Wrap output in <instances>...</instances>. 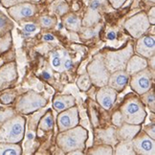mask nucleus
<instances>
[{"label": "nucleus", "mask_w": 155, "mask_h": 155, "mask_svg": "<svg viewBox=\"0 0 155 155\" xmlns=\"http://www.w3.org/2000/svg\"><path fill=\"white\" fill-rule=\"evenodd\" d=\"M88 138V132L85 128L77 126L64 131H61L57 137V144L61 150L68 153L75 150L85 148V142Z\"/></svg>", "instance_id": "nucleus-1"}, {"label": "nucleus", "mask_w": 155, "mask_h": 155, "mask_svg": "<svg viewBox=\"0 0 155 155\" xmlns=\"http://www.w3.org/2000/svg\"><path fill=\"white\" fill-rule=\"evenodd\" d=\"M25 119L20 115L5 121L0 128V143L18 144L25 134Z\"/></svg>", "instance_id": "nucleus-2"}, {"label": "nucleus", "mask_w": 155, "mask_h": 155, "mask_svg": "<svg viewBox=\"0 0 155 155\" xmlns=\"http://www.w3.org/2000/svg\"><path fill=\"white\" fill-rule=\"evenodd\" d=\"M124 123L142 124L147 117V112L142 101L136 96H129L124 101L120 110Z\"/></svg>", "instance_id": "nucleus-3"}, {"label": "nucleus", "mask_w": 155, "mask_h": 155, "mask_svg": "<svg viewBox=\"0 0 155 155\" xmlns=\"http://www.w3.org/2000/svg\"><path fill=\"white\" fill-rule=\"evenodd\" d=\"M134 49L132 44L118 51H106L104 54V61L106 68L110 73L119 70H124L127 61L133 55Z\"/></svg>", "instance_id": "nucleus-4"}, {"label": "nucleus", "mask_w": 155, "mask_h": 155, "mask_svg": "<svg viewBox=\"0 0 155 155\" xmlns=\"http://www.w3.org/2000/svg\"><path fill=\"white\" fill-rule=\"evenodd\" d=\"M87 74L94 85L98 87H103L104 85H107L110 72L104 64L103 54H98L92 59V61L88 64Z\"/></svg>", "instance_id": "nucleus-5"}, {"label": "nucleus", "mask_w": 155, "mask_h": 155, "mask_svg": "<svg viewBox=\"0 0 155 155\" xmlns=\"http://www.w3.org/2000/svg\"><path fill=\"white\" fill-rule=\"evenodd\" d=\"M47 100L35 91L30 90L18 99L15 105V109L21 114H31L41 107L45 106Z\"/></svg>", "instance_id": "nucleus-6"}, {"label": "nucleus", "mask_w": 155, "mask_h": 155, "mask_svg": "<svg viewBox=\"0 0 155 155\" xmlns=\"http://www.w3.org/2000/svg\"><path fill=\"white\" fill-rule=\"evenodd\" d=\"M152 81L153 71L151 72L147 67L131 76V79L129 80L131 89L138 95L144 94L152 88Z\"/></svg>", "instance_id": "nucleus-7"}, {"label": "nucleus", "mask_w": 155, "mask_h": 155, "mask_svg": "<svg viewBox=\"0 0 155 155\" xmlns=\"http://www.w3.org/2000/svg\"><path fill=\"white\" fill-rule=\"evenodd\" d=\"M150 26V23L148 21L147 15L144 13L135 15L124 23V29L134 38H139L145 35Z\"/></svg>", "instance_id": "nucleus-8"}, {"label": "nucleus", "mask_w": 155, "mask_h": 155, "mask_svg": "<svg viewBox=\"0 0 155 155\" xmlns=\"http://www.w3.org/2000/svg\"><path fill=\"white\" fill-rule=\"evenodd\" d=\"M135 154L140 155H154L155 154V141L148 136L145 131L138 132L131 140Z\"/></svg>", "instance_id": "nucleus-9"}, {"label": "nucleus", "mask_w": 155, "mask_h": 155, "mask_svg": "<svg viewBox=\"0 0 155 155\" xmlns=\"http://www.w3.org/2000/svg\"><path fill=\"white\" fill-rule=\"evenodd\" d=\"M57 122H58L59 132L77 127L80 123L78 107L74 105L72 107H70V108H67L61 112H59V114L58 115Z\"/></svg>", "instance_id": "nucleus-10"}, {"label": "nucleus", "mask_w": 155, "mask_h": 155, "mask_svg": "<svg viewBox=\"0 0 155 155\" xmlns=\"http://www.w3.org/2000/svg\"><path fill=\"white\" fill-rule=\"evenodd\" d=\"M138 41L135 45V52L145 58H150L155 54V38L153 35H144L137 38Z\"/></svg>", "instance_id": "nucleus-11"}, {"label": "nucleus", "mask_w": 155, "mask_h": 155, "mask_svg": "<svg viewBox=\"0 0 155 155\" xmlns=\"http://www.w3.org/2000/svg\"><path fill=\"white\" fill-rule=\"evenodd\" d=\"M117 93L118 92L110 86L104 85L103 87H100L98 90L96 94V101L104 109L109 110L116 102Z\"/></svg>", "instance_id": "nucleus-12"}, {"label": "nucleus", "mask_w": 155, "mask_h": 155, "mask_svg": "<svg viewBox=\"0 0 155 155\" xmlns=\"http://www.w3.org/2000/svg\"><path fill=\"white\" fill-rule=\"evenodd\" d=\"M104 0H91L88 10L81 21V25L84 27H91L100 20V9L103 6Z\"/></svg>", "instance_id": "nucleus-13"}, {"label": "nucleus", "mask_w": 155, "mask_h": 155, "mask_svg": "<svg viewBox=\"0 0 155 155\" xmlns=\"http://www.w3.org/2000/svg\"><path fill=\"white\" fill-rule=\"evenodd\" d=\"M129 80H130V76L127 73L126 70L115 71V72L110 73L107 85L113 88L117 92H121L127 85Z\"/></svg>", "instance_id": "nucleus-14"}, {"label": "nucleus", "mask_w": 155, "mask_h": 155, "mask_svg": "<svg viewBox=\"0 0 155 155\" xmlns=\"http://www.w3.org/2000/svg\"><path fill=\"white\" fill-rule=\"evenodd\" d=\"M35 7L30 3H20L15 6H13L9 9V14L16 21H19L23 18H27L35 15Z\"/></svg>", "instance_id": "nucleus-15"}, {"label": "nucleus", "mask_w": 155, "mask_h": 155, "mask_svg": "<svg viewBox=\"0 0 155 155\" xmlns=\"http://www.w3.org/2000/svg\"><path fill=\"white\" fill-rule=\"evenodd\" d=\"M116 130V137L118 141H131L141 130V124H132L124 123L118 127Z\"/></svg>", "instance_id": "nucleus-16"}, {"label": "nucleus", "mask_w": 155, "mask_h": 155, "mask_svg": "<svg viewBox=\"0 0 155 155\" xmlns=\"http://www.w3.org/2000/svg\"><path fill=\"white\" fill-rule=\"evenodd\" d=\"M148 66V61L147 58H143L139 55H132L127 61L126 70L127 73L131 77L134 74L140 72V71L144 70Z\"/></svg>", "instance_id": "nucleus-17"}, {"label": "nucleus", "mask_w": 155, "mask_h": 155, "mask_svg": "<svg viewBox=\"0 0 155 155\" xmlns=\"http://www.w3.org/2000/svg\"><path fill=\"white\" fill-rule=\"evenodd\" d=\"M17 77L16 66L15 62H11L0 68V87L6 83L12 82Z\"/></svg>", "instance_id": "nucleus-18"}, {"label": "nucleus", "mask_w": 155, "mask_h": 155, "mask_svg": "<svg viewBox=\"0 0 155 155\" xmlns=\"http://www.w3.org/2000/svg\"><path fill=\"white\" fill-rule=\"evenodd\" d=\"M75 105V98L71 95L57 96L53 101V107L57 112H61Z\"/></svg>", "instance_id": "nucleus-19"}, {"label": "nucleus", "mask_w": 155, "mask_h": 155, "mask_svg": "<svg viewBox=\"0 0 155 155\" xmlns=\"http://www.w3.org/2000/svg\"><path fill=\"white\" fill-rule=\"evenodd\" d=\"M97 133L99 138L104 144L114 146L118 143V139L116 137V129L114 127H109L107 129H99Z\"/></svg>", "instance_id": "nucleus-20"}, {"label": "nucleus", "mask_w": 155, "mask_h": 155, "mask_svg": "<svg viewBox=\"0 0 155 155\" xmlns=\"http://www.w3.org/2000/svg\"><path fill=\"white\" fill-rule=\"evenodd\" d=\"M64 25L68 30L74 32H79L81 28V20L78 15L74 14H69L64 17Z\"/></svg>", "instance_id": "nucleus-21"}, {"label": "nucleus", "mask_w": 155, "mask_h": 155, "mask_svg": "<svg viewBox=\"0 0 155 155\" xmlns=\"http://www.w3.org/2000/svg\"><path fill=\"white\" fill-rule=\"evenodd\" d=\"M114 154L116 155H134L135 151L133 150L131 141H120L117 143L114 148Z\"/></svg>", "instance_id": "nucleus-22"}, {"label": "nucleus", "mask_w": 155, "mask_h": 155, "mask_svg": "<svg viewBox=\"0 0 155 155\" xmlns=\"http://www.w3.org/2000/svg\"><path fill=\"white\" fill-rule=\"evenodd\" d=\"M22 153V148L18 144L0 143V155H19Z\"/></svg>", "instance_id": "nucleus-23"}, {"label": "nucleus", "mask_w": 155, "mask_h": 155, "mask_svg": "<svg viewBox=\"0 0 155 155\" xmlns=\"http://www.w3.org/2000/svg\"><path fill=\"white\" fill-rule=\"evenodd\" d=\"M62 55L63 54L59 51H54L50 54V64L57 72H62L64 70L62 65Z\"/></svg>", "instance_id": "nucleus-24"}, {"label": "nucleus", "mask_w": 155, "mask_h": 155, "mask_svg": "<svg viewBox=\"0 0 155 155\" xmlns=\"http://www.w3.org/2000/svg\"><path fill=\"white\" fill-rule=\"evenodd\" d=\"M38 127L40 130L42 131H50L54 127V117L52 114V111L48 110L45 115L40 119L39 124H38Z\"/></svg>", "instance_id": "nucleus-25"}, {"label": "nucleus", "mask_w": 155, "mask_h": 155, "mask_svg": "<svg viewBox=\"0 0 155 155\" xmlns=\"http://www.w3.org/2000/svg\"><path fill=\"white\" fill-rule=\"evenodd\" d=\"M88 154H92V155H111L114 154V148L112 147V146L109 145H99V146H95L91 147L90 150L87 151Z\"/></svg>", "instance_id": "nucleus-26"}, {"label": "nucleus", "mask_w": 155, "mask_h": 155, "mask_svg": "<svg viewBox=\"0 0 155 155\" xmlns=\"http://www.w3.org/2000/svg\"><path fill=\"white\" fill-rule=\"evenodd\" d=\"M140 96H141L142 103L145 104L148 108L151 110V112H154V110H155V96H154L153 89L150 88L148 91L140 95Z\"/></svg>", "instance_id": "nucleus-27"}, {"label": "nucleus", "mask_w": 155, "mask_h": 155, "mask_svg": "<svg viewBox=\"0 0 155 155\" xmlns=\"http://www.w3.org/2000/svg\"><path fill=\"white\" fill-rule=\"evenodd\" d=\"M77 85L81 91H87L92 85V81L89 78L88 74H82L79 77V79L77 81Z\"/></svg>", "instance_id": "nucleus-28"}, {"label": "nucleus", "mask_w": 155, "mask_h": 155, "mask_svg": "<svg viewBox=\"0 0 155 155\" xmlns=\"http://www.w3.org/2000/svg\"><path fill=\"white\" fill-rule=\"evenodd\" d=\"M69 10V7L66 2H64L63 0H61L58 4L55 5V7H54V12L58 15H65L68 12Z\"/></svg>", "instance_id": "nucleus-29"}, {"label": "nucleus", "mask_w": 155, "mask_h": 155, "mask_svg": "<svg viewBox=\"0 0 155 155\" xmlns=\"http://www.w3.org/2000/svg\"><path fill=\"white\" fill-rule=\"evenodd\" d=\"M56 23V20L55 18H53L51 16H42L40 17V24L42 27H45V28H51L55 25Z\"/></svg>", "instance_id": "nucleus-30"}, {"label": "nucleus", "mask_w": 155, "mask_h": 155, "mask_svg": "<svg viewBox=\"0 0 155 155\" xmlns=\"http://www.w3.org/2000/svg\"><path fill=\"white\" fill-rule=\"evenodd\" d=\"M62 65H63V69L66 71L70 70L73 66L72 59L70 58L68 54H66V53H63V55H62Z\"/></svg>", "instance_id": "nucleus-31"}, {"label": "nucleus", "mask_w": 155, "mask_h": 155, "mask_svg": "<svg viewBox=\"0 0 155 155\" xmlns=\"http://www.w3.org/2000/svg\"><path fill=\"white\" fill-rule=\"evenodd\" d=\"M112 123L115 127H120L124 124V120L120 111H116L114 114L112 115Z\"/></svg>", "instance_id": "nucleus-32"}, {"label": "nucleus", "mask_w": 155, "mask_h": 155, "mask_svg": "<svg viewBox=\"0 0 155 155\" xmlns=\"http://www.w3.org/2000/svg\"><path fill=\"white\" fill-rule=\"evenodd\" d=\"M15 116V112L12 109H7L5 111H0V122H5L9 120L10 118Z\"/></svg>", "instance_id": "nucleus-33"}, {"label": "nucleus", "mask_w": 155, "mask_h": 155, "mask_svg": "<svg viewBox=\"0 0 155 155\" xmlns=\"http://www.w3.org/2000/svg\"><path fill=\"white\" fill-rule=\"evenodd\" d=\"M14 99H15V96L11 93H5L0 96V100H1V102L5 104H11L14 101Z\"/></svg>", "instance_id": "nucleus-34"}, {"label": "nucleus", "mask_w": 155, "mask_h": 155, "mask_svg": "<svg viewBox=\"0 0 155 155\" xmlns=\"http://www.w3.org/2000/svg\"><path fill=\"white\" fill-rule=\"evenodd\" d=\"M23 31H24L25 35H29L30 34L37 31V26L33 24V23H26V24L23 26Z\"/></svg>", "instance_id": "nucleus-35"}, {"label": "nucleus", "mask_w": 155, "mask_h": 155, "mask_svg": "<svg viewBox=\"0 0 155 155\" xmlns=\"http://www.w3.org/2000/svg\"><path fill=\"white\" fill-rule=\"evenodd\" d=\"M145 132L150 137H151L152 139H155V127H154V124L146 127H145Z\"/></svg>", "instance_id": "nucleus-36"}, {"label": "nucleus", "mask_w": 155, "mask_h": 155, "mask_svg": "<svg viewBox=\"0 0 155 155\" xmlns=\"http://www.w3.org/2000/svg\"><path fill=\"white\" fill-rule=\"evenodd\" d=\"M108 1L110 2V4L115 9H118V8H120L124 2H126V0H108Z\"/></svg>", "instance_id": "nucleus-37"}, {"label": "nucleus", "mask_w": 155, "mask_h": 155, "mask_svg": "<svg viewBox=\"0 0 155 155\" xmlns=\"http://www.w3.org/2000/svg\"><path fill=\"white\" fill-rule=\"evenodd\" d=\"M7 24H8V19L2 14H0V30L6 28Z\"/></svg>", "instance_id": "nucleus-38"}, {"label": "nucleus", "mask_w": 155, "mask_h": 155, "mask_svg": "<svg viewBox=\"0 0 155 155\" xmlns=\"http://www.w3.org/2000/svg\"><path fill=\"white\" fill-rule=\"evenodd\" d=\"M154 12H155V9L154 7L151 9V11L150 12V14H148L147 15V18H148V21H150V24H154L155 23V14H154Z\"/></svg>", "instance_id": "nucleus-39"}, {"label": "nucleus", "mask_w": 155, "mask_h": 155, "mask_svg": "<svg viewBox=\"0 0 155 155\" xmlns=\"http://www.w3.org/2000/svg\"><path fill=\"white\" fill-rule=\"evenodd\" d=\"M22 1H27V0H2L4 6H10L12 4H15L17 2H22Z\"/></svg>", "instance_id": "nucleus-40"}, {"label": "nucleus", "mask_w": 155, "mask_h": 155, "mask_svg": "<svg viewBox=\"0 0 155 155\" xmlns=\"http://www.w3.org/2000/svg\"><path fill=\"white\" fill-rule=\"evenodd\" d=\"M54 39H55V38H54V35L51 34H46L43 35V40H45V41H52Z\"/></svg>", "instance_id": "nucleus-41"}, {"label": "nucleus", "mask_w": 155, "mask_h": 155, "mask_svg": "<svg viewBox=\"0 0 155 155\" xmlns=\"http://www.w3.org/2000/svg\"><path fill=\"white\" fill-rule=\"evenodd\" d=\"M68 155H82L83 152L81 151V150H72L67 153Z\"/></svg>", "instance_id": "nucleus-42"}, {"label": "nucleus", "mask_w": 155, "mask_h": 155, "mask_svg": "<svg viewBox=\"0 0 155 155\" xmlns=\"http://www.w3.org/2000/svg\"><path fill=\"white\" fill-rule=\"evenodd\" d=\"M107 38L110 39V40H113V39H115L116 38V33L115 32H109L108 34H107Z\"/></svg>", "instance_id": "nucleus-43"}, {"label": "nucleus", "mask_w": 155, "mask_h": 155, "mask_svg": "<svg viewBox=\"0 0 155 155\" xmlns=\"http://www.w3.org/2000/svg\"><path fill=\"white\" fill-rule=\"evenodd\" d=\"M42 77L44 78V79H46V80H49L50 78H51V74H49L47 71H45V72H43L42 73Z\"/></svg>", "instance_id": "nucleus-44"}, {"label": "nucleus", "mask_w": 155, "mask_h": 155, "mask_svg": "<svg viewBox=\"0 0 155 155\" xmlns=\"http://www.w3.org/2000/svg\"><path fill=\"white\" fill-rule=\"evenodd\" d=\"M32 1H35V2H38V1H39V0H32Z\"/></svg>", "instance_id": "nucleus-45"}]
</instances>
